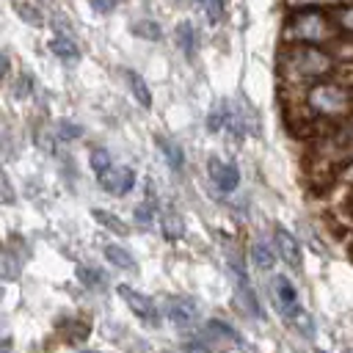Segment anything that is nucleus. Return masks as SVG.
Returning a JSON list of instances; mask_svg holds the SVG:
<instances>
[{"label":"nucleus","instance_id":"obj_1","mask_svg":"<svg viewBox=\"0 0 353 353\" xmlns=\"http://www.w3.org/2000/svg\"><path fill=\"white\" fill-rule=\"evenodd\" d=\"M334 33H336L334 19L320 8H292L281 28L284 44H323L331 41Z\"/></svg>","mask_w":353,"mask_h":353},{"label":"nucleus","instance_id":"obj_2","mask_svg":"<svg viewBox=\"0 0 353 353\" xmlns=\"http://www.w3.org/2000/svg\"><path fill=\"white\" fill-rule=\"evenodd\" d=\"M306 108L320 119L339 121V119H347L353 113V94L342 83L317 80L306 91Z\"/></svg>","mask_w":353,"mask_h":353},{"label":"nucleus","instance_id":"obj_3","mask_svg":"<svg viewBox=\"0 0 353 353\" xmlns=\"http://www.w3.org/2000/svg\"><path fill=\"white\" fill-rule=\"evenodd\" d=\"M281 66L301 80H320L331 74L334 55L317 44H290L281 52Z\"/></svg>","mask_w":353,"mask_h":353},{"label":"nucleus","instance_id":"obj_4","mask_svg":"<svg viewBox=\"0 0 353 353\" xmlns=\"http://www.w3.org/2000/svg\"><path fill=\"white\" fill-rule=\"evenodd\" d=\"M270 301H273V306L279 309V314H281L284 320L295 317V314L303 309L295 284H292L287 276H281V273L270 279Z\"/></svg>","mask_w":353,"mask_h":353},{"label":"nucleus","instance_id":"obj_5","mask_svg":"<svg viewBox=\"0 0 353 353\" xmlns=\"http://www.w3.org/2000/svg\"><path fill=\"white\" fill-rule=\"evenodd\" d=\"M116 292H119V298L132 309V314H138L143 323H149V325H157V323H160V312H157V306H154V301H152L149 295L132 290L130 284H119Z\"/></svg>","mask_w":353,"mask_h":353},{"label":"nucleus","instance_id":"obj_6","mask_svg":"<svg viewBox=\"0 0 353 353\" xmlns=\"http://www.w3.org/2000/svg\"><path fill=\"white\" fill-rule=\"evenodd\" d=\"M97 176H99V188L113 196H127L135 188V171L127 165H110L108 171H102Z\"/></svg>","mask_w":353,"mask_h":353},{"label":"nucleus","instance_id":"obj_7","mask_svg":"<svg viewBox=\"0 0 353 353\" xmlns=\"http://www.w3.org/2000/svg\"><path fill=\"white\" fill-rule=\"evenodd\" d=\"M199 312H201L199 303L193 298H188V295H176V298H168L165 301V317L174 325H182V328L193 325L199 320Z\"/></svg>","mask_w":353,"mask_h":353},{"label":"nucleus","instance_id":"obj_8","mask_svg":"<svg viewBox=\"0 0 353 353\" xmlns=\"http://www.w3.org/2000/svg\"><path fill=\"white\" fill-rule=\"evenodd\" d=\"M207 171H210L212 185H215L218 190H223V193H232V190L240 185V171H237L232 163H223L221 157H210Z\"/></svg>","mask_w":353,"mask_h":353},{"label":"nucleus","instance_id":"obj_9","mask_svg":"<svg viewBox=\"0 0 353 353\" xmlns=\"http://www.w3.org/2000/svg\"><path fill=\"white\" fill-rule=\"evenodd\" d=\"M273 243H276V254L290 265V268H301V262H303V254H301V243L287 232V229H276L273 232Z\"/></svg>","mask_w":353,"mask_h":353},{"label":"nucleus","instance_id":"obj_10","mask_svg":"<svg viewBox=\"0 0 353 353\" xmlns=\"http://www.w3.org/2000/svg\"><path fill=\"white\" fill-rule=\"evenodd\" d=\"M154 146L160 149V154H163V160L168 163V168L182 171V165H185V152H182V146H179L174 138L157 132V135H154Z\"/></svg>","mask_w":353,"mask_h":353},{"label":"nucleus","instance_id":"obj_11","mask_svg":"<svg viewBox=\"0 0 353 353\" xmlns=\"http://www.w3.org/2000/svg\"><path fill=\"white\" fill-rule=\"evenodd\" d=\"M210 339H226V342H232V345H245L243 342V336L226 323V320H218V317H212V320H207V331H204Z\"/></svg>","mask_w":353,"mask_h":353},{"label":"nucleus","instance_id":"obj_12","mask_svg":"<svg viewBox=\"0 0 353 353\" xmlns=\"http://www.w3.org/2000/svg\"><path fill=\"white\" fill-rule=\"evenodd\" d=\"M174 41H176V47H179L188 58H193V52H196V30H193V22H188V19L176 22V28H174Z\"/></svg>","mask_w":353,"mask_h":353},{"label":"nucleus","instance_id":"obj_13","mask_svg":"<svg viewBox=\"0 0 353 353\" xmlns=\"http://www.w3.org/2000/svg\"><path fill=\"white\" fill-rule=\"evenodd\" d=\"M91 218H94L102 229H108L110 234H119V237H127V234H130V226H127L116 212H110V210H94Z\"/></svg>","mask_w":353,"mask_h":353},{"label":"nucleus","instance_id":"obj_14","mask_svg":"<svg viewBox=\"0 0 353 353\" xmlns=\"http://www.w3.org/2000/svg\"><path fill=\"white\" fill-rule=\"evenodd\" d=\"M22 276V262L11 248H0V279L3 281H17Z\"/></svg>","mask_w":353,"mask_h":353},{"label":"nucleus","instance_id":"obj_15","mask_svg":"<svg viewBox=\"0 0 353 353\" xmlns=\"http://www.w3.org/2000/svg\"><path fill=\"white\" fill-rule=\"evenodd\" d=\"M124 77H127V83H130V91H132V97L143 105V108H152V91H149V85H146V80L138 74V72H132V69H124L121 72Z\"/></svg>","mask_w":353,"mask_h":353},{"label":"nucleus","instance_id":"obj_16","mask_svg":"<svg viewBox=\"0 0 353 353\" xmlns=\"http://www.w3.org/2000/svg\"><path fill=\"white\" fill-rule=\"evenodd\" d=\"M105 259L113 265V268H119V270H135L138 268V262H135V256L127 251V248H121V245H105Z\"/></svg>","mask_w":353,"mask_h":353},{"label":"nucleus","instance_id":"obj_17","mask_svg":"<svg viewBox=\"0 0 353 353\" xmlns=\"http://www.w3.org/2000/svg\"><path fill=\"white\" fill-rule=\"evenodd\" d=\"M130 33L138 36V39H146V41H160L163 39V28L154 19H135V22H130Z\"/></svg>","mask_w":353,"mask_h":353},{"label":"nucleus","instance_id":"obj_18","mask_svg":"<svg viewBox=\"0 0 353 353\" xmlns=\"http://www.w3.org/2000/svg\"><path fill=\"white\" fill-rule=\"evenodd\" d=\"M50 52H55L61 61H77L80 58L77 44L72 39H66V36H52L50 39Z\"/></svg>","mask_w":353,"mask_h":353},{"label":"nucleus","instance_id":"obj_19","mask_svg":"<svg viewBox=\"0 0 353 353\" xmlns=\"http://www.w3.org/2000/svg\"><path fill=\"white\" fill-rule=\"evenodd\" d=\"M160 229H163L165 240H182L185 237V221L176 212H165L163 221H160Z\"/></svg>","mask_w":353,"mask_h":353},{"label":"nucleus","instance_id":"obj_20","mask_svg":"<svg viewBox=\"0 0 353 353\" xmlns=\"http://www.w3.org/2000/svg\"><path fill=\"white\" fill-rule=\"evenodd\" d=\"M229 110H232V105L226 99L223 102H215L212 110H210V116H207V130L210 132H221L226 127V121H229Z\"/></svg>","mask_w":353,"mask_h":353},{"label":"nucleus","instance_id":"obj_21","mask_svg":"<svg viewBox=\"0 0 353 353\" xmlns=\"http://www.w3.org/2000/svg\"><path fill=\"white\" fill-rule=\"evenodd\" d=\"M251 262L259 268V270H270L276 265V251L265 243H254L251 245Z\"/></svg>","mask_w":353,"mask_h":353},{"label":"nucleus","instance_id":"obj_22","mask_svg":"<svg viewBox=\"0 0 353 353\" xmlns=\"http://www.w3.org/2000/svg\"><path fill=\"white\" fill-rule=\"evenodd\" d=\"M14 11H17V17H19L22 22H28V25H33V28H41V25H44V14H41L36 6L25 3V0H14Z\"/></svg>","mask_w":353,"mask_h":353},{"label":"nucleus","instance_id":"obj_23","mask_svg":"<svg viewBox=\"0 0 353 353\" xmlns=\"http://www.w3.org/2000/svg\"><path fill=\"white\" fill-rule=\"evenodd\" d=\"M331 19H334V25L339 28V30H345V33H353V6H334V11H331Z\"/></svg>","mask_w":353,"mask_h":353},{"label":"nucleus","instance_id":"obj_24","mask_svg":"<svg viewBox=\"0 0 353 353\" xmlns=\"http://www.w3.org/2000/svg\"><path fill=\"white\" fill-rule=\"evenodd\" d=\"M287 323H290L301 336H309V339L314 336V320L309 317V312H306V309H301V312H298L295 317H290Z\"/></svg>","mask_w":353,"mask_h":353},{"label":"nucleus","instance_id":"obj_25","mask_svg":"<svg viewBox=\"0 0 353 353\" xmlns=\"http://www.w3.org/2000/svg\"><path fill=\"white\" fill-rule=\"evenodd\" d=\"M88 163H91L94 174H102V171H108V168L113 165V160H110V152H108V149H94V152H91V157H88Z\"/></svg>","mask_w":353,"mask_h":353},{"label":"nucleus","instance_id":"obj_26","mask_svg":"<svg viewBox=\"0 0 353 353\" xmlns=\"http://www.w3.org/2000/svg\"><path fill=\"white\" fill-rule=\"evenodd\" d=\"M55 130H58L55 135H58L61 141H77V138L83 135V127H80V124H72V121H58Z\"/></svg>","mask_w":353,"mask_h":353},{"label":"nucleus","instance_id":"obj_27","mask_svg":"<svg viewBox=\"0 0 353 353\" xmlns=\"http://www.w3.org/2000/svg\"><path fill=\"white\" fill-rule=\"evenodd\" d=\"M66 328H69V336H72L74 342L85 339V336H88V331H91V325H88L85 320H66Z\"/></svg>","mask_w":353,"mask_h":353},{"label":"nucleus","instance_id":"obj_28","mask_svg":"<svg viewBox=\"0 0 353 353\" xmlns=\"http://www.w3.org/2000/svg\"><path fill=\"white\" fill-rule=\"evenodd\" d=\"M0 201H3V204H14V201H17V193H14V188H11V182H8V176H6V171H3V165H0Z\"/></svg>","mask_w":353,"mask_h":353},{"label":"nucleus","instance_id":"obj_29","mask_svg":"<svg viewBox=\"0 0 353 353\" xmlns=\"http://www.w3.org/2000/svg\"><path fill=\"white\" fill-rule=\"evenodd\" d=\"M77 279L85 284V287H94L102 281V273H97L94 268H85V265H77Z\"/></svg>","mask_w":353,"mask_h":353},{"label":"nucleus","instance_id":"obj_30","mask_svg":"<svg viewBox=\"0 0 353 353\" xmlns=\"http://www.w3.org/2000/svg\"><path fill=\"white\" fill-rule=\"evenodd\" d=\"M132 218H135L138 223H152V221H154V207H152V201L138 204V207L132 210Z\"/></svg>","mask_w":353,"mask_h":353},{"label":"nucleus","instance_id":"obj_31","mask_svg":"<svg viewBox=\"0 0 353 353\" xmlns=\"http://www.w3.org/2000/svg\"><path fill=\"white\" fill-rule=\"evenodd\" d=\"M342 0H287L292 8H320V6H339Z\"/></svg>","mask_w":353,"mask_h":353},{"label":"nucleus","instance_id":"obj_32","mask_svg":"<svg viewBox=\"0 0 353 353\" xmlns=\"http://www.w3.org/2000/svg\"><path fill=\"white\" fill-rule=\"evenodd\" d=\"M91 8L97 14H110L116 8V0H91Z\"/></svg>","mask_w":353,"mask_h":353},{"label":"nucleus","instance_id":"obj_33","mask_svg":"<svg viewBox=\"0 0 353 353\" xmlns=\"http://www.w3.org/2000/svg\"><path fill=\"white\" fill-rule=\"evenodd\" d=\"M28 94H30V77L22 74V77L17 80V91H14V97L19 99V97H28Z\"/></svg>","mask_w":353,"mask_h":353},{"label":"nucleus","instance_id":"obj_34","mask_svg":"<svg viewBox=\"0 0 353 353\" xmlns=\"http://www.w3.org/2000/svg\"><path fill=\"white\" fill-rule=\"evenodd\" d=\"M8 66H11L8 55H6V52H0V80H6V74H8Z\"/></svg>","mask_w":353,"mask_h":353},{"label":"nucleus","instance_id":"obj_35","mask_svg":"<svg viewBox=\"0 0 353 353\" xmlns=\"http://www.w3.org/2000/svg\"><path fill=\"white\" fill-rule=\"evenodd\" d=\"M342 179H345V182H353V160L342 168Z\"/></svg>","mask_w":353,"mask_h":353},{"label":"nucleus","instance_id":"obj_36","mask_svg":"<svg viewBox=\"0 0 353 353\" xmlns=\"http://www.w3.org/2000/svg\"><path fill=\"white\" fill-rule=\"evenodd\" d=\"M342 135H345V141H347V143H350V149H353V127H350L347 132H342Z\"/></svg>","mask_w":353,"mask_h":353},{"label":"nucleus","instance_id":"obj_37","mask_svg":"<svg viewBox=\"0 0 353 353\" xmlns=\"http://www.w3.org/2000/svg\"><path fill=\"white\" fill-rule=\"evenodd\" d=\"M0 298H3V287H0Z\"/></svg>","mask_w":353,"mask_h":353}]
</instances>
